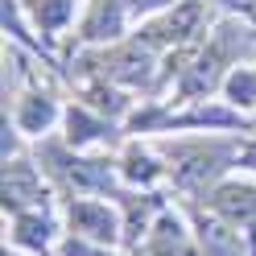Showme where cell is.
I'll return each mask as SVG.
<instances>
[{
  "label": "cell",
  "instance_id": "2e32d148",
  "mask_svg": "<svg viewBox=\"0 0 256 256\" xmlns=\"http://www.w3.org/2000/svg\"><path fill=\"white\" fill-rule=\"evenodd\" d=\"M132 4H140V8H157V4H166V0H132Z\"/></svg>",
  "mask_w": 256,
  "mask_h": 256
},
{
  "label": "cell",
  "instance_id": "6da1fadb",
  "mask_svg": "<svg viewBox=\"0 0 256 256\" xmlns=\"http://www.w3.org/2000/svg\"><path fill=\"white\" fill-rule=\"evenodd\" d=\"M70 232H78L83 240H91V244H112L116 232H120V223L104 202L78 198V202H70Z\"/></svg>",
  "mask_w": 256,
  "mask_h": 256
},
{
  "label": "cell",
  "instance_id": "52a82bcc",
  "mask_svg": "<svg viewBox=\"0 0 256 256\" xmlns=\"http://www.w3.org/2000/svg\"><path fill=\"white\" fill-rule=\"evenodd\" d=\"M120 29V4L116 0H95V17L87 21V38H116Z\"/></svg>",
  "mask_w": 256,
  "mask_h": 256
},
{
  "label": "cell",
  "instance_id": "5bb4252c",
  "mask_svg": "<svg viewBox=\"0 0 256 256\" xmlns=\"http://www.w3.org/2000/svg\"><path fill=\"white\" fill-rule=\"evenodd\" d=\"M62 256H108V252H100V248L83 244V240H70V244H62Z\"/></svg>",
  "mask_w": 256,
  "mask_h": 256
},
{
  "label": "cell",
  "instance_id": "277c9868",
  "mask_svg": "<svg viewBox=\"0 0 256 256\" xmlns=\"http://www.w3.org/2000/svg\"><path fill=\"white\" fill-rule=\"evenodd\" d=\"M4 202H38V174L34 166H25V162H12L4 166Z\"/></svg>",
  "mask_w": 256,
  "mask_h": 256
},
{
  "label": "cell",
  "instance_id": "e0dca14e",
  "mask_svg": "<svg viewBox=\"0 0 256 256\" xmlns=\"http://www.w3.org/2000/svg\"><path fill=\"white\" fill-rule=\"evenodd\" d=\"M228 4H244V0H228Z\"/></svg>",
  "mask_w": 256,
  "mask_h": 256
},
{
  "label": "cell",
  "instance_id": "5b68a950",
  "mask_svg": "<svg viewBox=\"0 0 256 256\" xmlns=\"http://www.w3.org/2000/svg\"><path fill=\"white\" fill-rule=\"evenodd\" d=\"M149 252H153V256H194V248H190V240H186V232H182V223L174 219V215H162Z\"/></svg>",
  "mask_w": 256,
  "mask_h": 256
},
{
  "label": "cell",
  "instance_id": "ba28073f",
  "mask_svg": "<svg viewBox=\"0 0 256 256\" xmlns=\"http://www.w3.org/2000/svg\"><path fill=\"white\" fill-rule=\"evenodd\" d=\"M50 219H42V215H21L17 219V240L21 244H29V248H46L50 244Z\"/></svg>",
  "mask_w": 256,
  "mask_h": 256
},
{
  "label": "cell",
  "instance_id": "7c38bea8",
  "mask_svg": "<svg viewBox=\"0 0 256 256\" xmlns=\"http://www.w3.org/2000/svg\"><path fill=\"white\" fill-rule=\"evenodd\" d=\"M228 95L236 104H256V74L252 70H236L228 78Z\"/></svg>",
  "mask_w": 256,
  "mask_h": 256
},
{
  "label": "cell",
  "instance_id": "7a4b0ae2",
  "mask_svg": "<svg viewBox=\"0 0 256 256\" xmlns=\"http://www.w3.org/2000/svg\"><path fill=\"white\" fill-rule=\"evenodd\" d=\"M211 206L228 223H256V190L252 186H219L211 194Z\"/></svg>",
  "mask_w": 256,
  "mask_h": 256
},
{
  "label": "cell",
  "instance_id": "8fae6325",
  "mask_svg": "<svg viewBox=\"0 0 256 256\" xmlns=\"http://www.w3.org/2000/svg\"><path fill=\"white\" fill-rule=\"evenodd\" d=\"M29 4H34L38 21H42L46 29L62 25V21H66V12H70V4H66V0H29Z\"/></svg>",
  "mask_w": 256,
  "mask_h": 256
},
{
  "label": "cell",
  "instance_id": "30bf717a",
  "mask_svg": "<svg viewBox=\"0 0 256 256\" xmlns=\"http://www.w3.org/2000/svg\"><path fill=\"white\" fill-rule=\"evenodd\" d=\"M50 120H54V108L46 104V95H42V100L34 95L29 108H25V116H21V128H25V132H38V128H46Z\"/></svg>",
  "mask_w": 256,
  "mask_h": 256
},
{
  "label": "cell",
  "instance_id": "8992f818",
  "mask_svg": "<svg viewBox=\"0 0 256 256\" xmlns=\"http://www.w3.org/2000/svg\"><path fill=\"white\" fill-rule=\"evenodd\" d=\"M202 252L206 256H244V244H240V236L232 228H223V223H211V219H202Z\"/></svg>",
  "mask_w": 256,
  "mask_h": 256
},
{
  "label": "cell",
  "instance_id": "9c48e42d",
  "mask_svg": "<svg viewBox=\"0 0 256 256\" xmlns=\"http://www.w3.org/2000/svg\"><path fill=\"white\" fill-rule=\"evenodd\" d=\"M66 128H70V140H74V145H87V140L104 136V120H91V116H83V112H70V116H66Z\"/></svg>",
  "mask_w": 256,
  "mask_h": 256
},
{
  "label": "cell",
  "instance_id": "9a60e30c",
  "mask_svg": "<svg viewBox=\"0 0 256 256\" xmlns=\"http://www.w3.org/2000/svg\"><path fill=\"white\" fill-rule=\"evenodd\" d=\"M240 162H244L248 170H256V145H244V149H240Z\"/></svg>",
  "mask_w": 256,
  "mask_h": 256
},
{
  "label": "cell",
  "instance_id": "4fadbf2b",
  "mask_svg": "<svg viewBox=\"0 0 256 256\" xmlns=\"http://www.w3.org/2000/svg\"><path fill=\"white\" fill-rule=\"evenodd\" d=\"M124 174H128V178H136V182H149V178H157V166L149 162V157L145 153H128V166H124Z\"/></svg>",
  "mask_w": 256,
  "mask_h": 256
},
{
  "label": "cell",
  "instance_id": "3957f363",
  "mask_svg": "<svg viewBox=\"0 0 256 256\" xmlns=\"http://www.w3.org/2000/svg\"><path fill=\"white\" fill-rule=\"evenodd\" d=\"M198 21H202V4H198V0H186L178 12H170L166 21H157L153 29H145V34L153 42H182L190 34H198Z\"/></svg>",
  "mask_w": 256,
  "mask_h": 256
}]
</instances>
